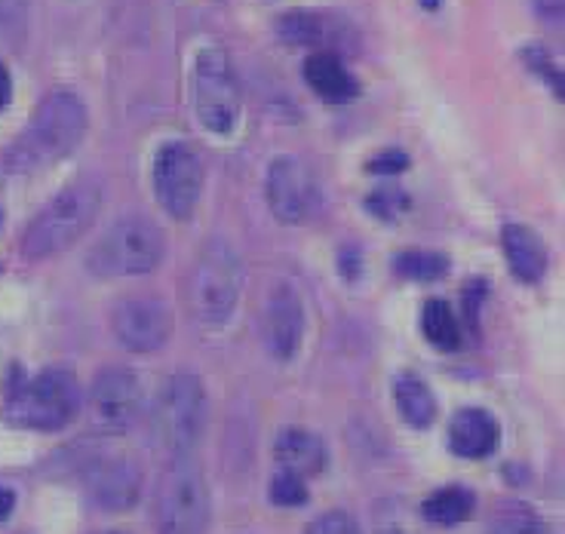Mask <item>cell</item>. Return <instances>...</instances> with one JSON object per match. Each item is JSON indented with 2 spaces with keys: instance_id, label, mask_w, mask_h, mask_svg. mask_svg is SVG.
I'll return each mask as SVG.
<instances>
[{
  "instance_id": "obj_1",
  "label": "cell",
  "mask_w": 565,
  "mask_h": 534,
  "mask_svg": "<svg viewBox=\"0 0 565 534\" xmlns=\"http://www.w3.org/2000/svg\"><path fill=\"white\" fill-rule=\"evenodd\" d=\"M89 114L81 96L71 89H56L34 108L29 127L7 148L3 154V172L25 175L58 163L68 157L86 136Z\"/></svg>"
},
{
  "instance_id": "obj_2",
  "label": "cell",
  "mask_w": 565,
  "mask_h": 534,
  "mask_svg": "<svg viewBox=\"0 0 565 534\" xmlns=\"http://www.w3.org/2000/svg\"><path fill=\"white\" fill-rule=\"evenodd\" d=\"M81 403H84L81 384L68 369H46L34 378H25L15 369V384L7 387V399H3V418L25 430L53 434L77 418Z\"/></svg>"
},
{
  "instance_id": "obj_3",
  "label": "cell",
  "mask_w": 565,
  "mask_h": 534,
  "mask_svg": "<svg viewBox=\"0 0 565 534\" xmlns=\"http://www.w3.org/2000/svg\"><path fill=\"white\" fill-rule=\"evenodd\" d=\"M102 191L93 182H74L58 191L34 218L22 237V253L31 261H46L71 249L99 218Z\"/></svg>"
},
{
  "instance_id": "obj_4",
  "label": "cell",
  "mask_w": 565,
  "mask_h": 534,
  "mask_svg": "<svg viewBox=\"0 0 565 534\" xmlns=\"http://www.w3.org/2000/svg\"><path fill=\"white\" fill-rule=\"evenodd\" d=\"M210 485L194 455H175L160 473L154 492L157 534L210 532Z\"/></svg>"
},
{
  "instance_id": "obj_5",
  "label": "cell",
  "mask_w": 565,
  "mask_h": 534,
  "mask_svg": "<svg viewBox=\"0 0 565 534\" xmlns=\"http://www.w3.org/2000/svg\"><path fill=\"white\" fill-rule=\"evenodd\" d=\"M163 253H167V243H163V234L151 218L124 215L89 249L86 265L102 280L145 277L163 261Z\"/></svg>"
},
{
  "instance_id": "obj_6",
  "label": "cell",
  "mask_w": 565,
  "mask_h": 534,
  "mask_svg": "<svg viewBox=\"0 0 565 534\" xmlns=\"http://www.w3.org/2000/svg\"><path fill=\"white\" fill-rule=\"evenodd\" d=\"M206 391L203 381L191 372H175L160 387L151 412V427L160 449L170 458L194 455L206 430Z\"/></svg>"
},
{
  "instance_id": "obj_7",
  "label": "cell",
  "mask_w": 565,
  "mask_h": 534,
  "mask_svg": "<svg viewBox=\"0 0 565 534\" xmlns=\"http://www.w3.org/2000/svg\"><path fill=\"white\" fill-rule=\"evenodd\" d=\"M243 261L225 239H210L198 255L188 282V301L203 325H222L241 301Z\"/></svg>"
},
{
  "instance_id": "obj_8",
  "label": "cell",
  "mask_w": 565,
  "mask_h": 534,
  "mask_svg": "<svg viewBox=\"0 0 565 534\" xmlns=\"http://www.w3.org/2000/svg\"><path fill=\"white\" fill-rule=\"evenodd\" d=\"M194 108L206 132L231 136L241 124V86L222 46H203L194 62Z\"/></svg>"
},
{
  "instance_id": "obj_9",
  "label": "cell",
  "mask_w": 565,
  "mask_h": 534,
  "mask_svg": "<svg viewBox=\"0 0 565 534\" xmlns=\"http://www.w3.org/2000/svg\"><path fill=\"white\" fill-rule=\"evenodd\" d=\"M154 194L163 212L184 222L198 210L203 194V160L184 141H167L154 157Z\"/></svg>"
},
{
  "instance_id": "obj_10",
  "label": "cell",
  "mask_w": 565,
  "mask_h": 534,
  "mask_svg": "<svg viewBox=\"0 0 565 534\" xmlns=\"http://www.w3.org/2000/svg\"><path fill=\"white\" fill-rule=\"evenodd\" d=\"M89 421L102 434H127L139 421L141 381L132 369L108 366L89 384Z\"/></svg>"
},
{
  "instance_id": "obj_11",
  "label": "cell",
  "mask_w": 565,
  "mask_h": 534,
  "mask_svg": "<svg viewBox=\"0 0 565 534\" xmlns=\"http://www.w3.org/2000/svg\"><path fill=\"white\" fill-rule=\"evenodd\" d=\"M111 329L129 353L160 351L172 338V310L154 296H127L114 305Z\"/></svg>"
},
{
  "instance_id": "obj_12",
  "label": "cell",
  "mask_w": 565,
  "mask_h": 534,
  "mask_svg": "<svg viewBox=\"0 0 565 534\" xmlns=\"http://www.w3.org/2000/svg\"><path fill=\"white\" fill-rule=\"evenodd\" d=\"M265 194L274 218L282 225H301L317 210V188L308 169L296 157H277L270 160L265 175Z\"/></svg>"
},
{
  "instance_id": "obj_13",
  "label": "cell",
  "mask_w": 565,
  "mask_h": 534,
  "mask_svg": "<svg viewBox=\"0 0 565 534\" xmlns=\"http://www.w3.org/2000/svg\"><path fill=\"white\" fill-rule=\"evenodd\" d=\"M262 338L274 360H292L305 338V301L289 282H277L265 305Z\"/></svg>"
},
{
  "instance_id": "obj_14",
  "label": "cell",
  "mask_w": 565,
  "mask_h": 534,
  "mask_svg": "<svg viewBox=\"0 0 565 534\" xmlns=\"http://www.w3.org/2000/svg\"><path fill=\"white\" fill-rule=\"evenodd\" d=\"M86 492L102 510H129L141 494V467L129 455H102L86 467Z\"/></svg>"
},
{
  "instance_id": "obj_15",
  "label": "cell",
  "mask_w": 565,
  "mask_h": 534,
  "mask_svg": "<svg viewBox=\"0 0 565 534\" xmlns=\"http://www.w3.org/2000/svg\"><path fill=\"white\" fill-rule=\"evenodd\" d=\"M501 442V427L494 421L492 412L477 406L461 408L449 424V449L467 461L489 458Z\"/></svg>"
},
{
  "instance_id": "obj_16",
  "label": "cell",
  "mask_w": 565,
  "mask_h": 534,
  "mask_svg": "<svg viewBox=\"0 0 565 534\" xmlns=\"http://www.w3.org/2000/svg\"><path fill=\"white\" fill-rule=\"evenodd\" d=\"M274 458L280 470L308 479L326 467V446L320 436L305 427H282L274 439Z\"/></svg>"
},
{
  "instance_id": "obj_17",
  "label": "cell",
  "mask_w": 565,
  "mask_h": 534,
  "mask_svg": "<svg viewBox=\"0 0 565 534\" xmlns=\"http://www.w3.org/2000/svg\"><path fill=\"white\" fill-rule=\"evenodd\" d=\"M501 243H504V255L513 270V277L523 282H541L544 270H547V246L537 237L532 227L525 225H508L501 231Z\"/></svg>"
},
{
  "instance_id": "obj_18",
  "label": "cell",
  "mask_w": 565,
  "mask_h": 534,
  "mask_svg": "<svg viewBox=\"0 0 565 534\" xmlns=\"http://www.w3.org/2000/svg\"><path fill=\"white\" fill-rule=\"evenodd\" d=\"M305 81H308V86L320 99L332 102V105L356 99V93H360V84L353 81L348 65L335 53H326V50L308 56V62H305Z\"/></svg>"
},
{
  "instance_id": "obj_19",
  "label": "cell",
  "mask_w": 565,
  "mask_h": 534,
  "mask_svg": "<svg viewBox=\"0 0 565 534\" xmlns=\"http://www.w3.org/2000/svg\"><path fill=\"white\" fill-rule=\"evenodd\" d=\"M394 403L399 408V418L415 430H427L437 418V396L427 387V381L412 372L394 381Z\"/></svg>"
},
{
  "instance_id": "obj_20",
  "label": "cell",
  "mask_w": 565,
  "mask_h": 534,
  "mask_svg": "<svg viewBox=\"0 0 565 534\" xmlns=\"http://www.w3.org/2000/svg\"><path fill=\"white\" fill-rule=\"evenodd\" d=\"M473 506H477V498H473L470 489H465V485H446V489H439V492H434L424 501L422 516L427 522H434V525L449 528V525L470 520Z\"/></svg>"
},
{
  "instance_id": "obj_21",
  "label": "cell",
  "mask_w": 565,
  "mask_h": 534,
  "mask_svg": "<svg viewBox=\"0 0 565 534\" xmlns=\"http://www.w3.org/2000/svg\"><path fill=\"white\" fill-rule=\"evenodd\" d=\"M486 534H551V528L541 520L535 506L523 504V501H501L489 513Z\"/></svg>"
},
{
  "instance_id": "obj_22",
  "label": "cell",
  "mask_w": 565,
  "mask_h": 534,
  "mask_svg": "<svg viewBox=\"0 0 565 534\" xmlns=\"http://www.w3.org/2000/svg\"><path fill=\"white\" fill-rule=\"evenodd\" d=\"M422 329L427 341L437 348V351L452 353L461 348V323H458V317H455V310L449 301H443V298H434V301H427L424 305V317H422Z\"/></svg>"
},
{
  "instance_id": "obj_23",
  "label": "cell",
  "mask_w": 565,
  "mask_h": 534,
  "mask_svg": "<svg viewBox=\"0 0 565 534\" xmlns=\"http://www.w3.org/2000/svg\"><path fill=\"white\" fill-rule=\"evenodd\" d=\"M396 274L406 277V280L418 282H434L446 277L449 270V258L443 253H424V249H412V253L396 255Z\"/></svg>"
},
{
  "instance_id": "obj_24",
  "label": "cell",
  "mask_w": 565,
  "mask_h": 534,
  "mask_svg": "<svg viewBox=\"0 0 565 534\" xmlns=\"http://www.w3.org/2000/svg\"><path fill=\"white\" fill-rule=\"evenodd\" d=\"M277 34L296 46H320L326 41V22L317 13H286L277 19Z\"/></svg>"
},
{
  "instance_id": "obj_25",
  "label": "cell",
  "mask_w": 565,
  "mask_h": 534,
  "mask_svg": "<svg viewBox=\"0 0 565 534\" xmlns=\"http://www.w3.org/2000/svg\"><path fill=\"white\" fill-rule=\"evenodd\" d=\"M270 504L277 506H301L308 504V482L296 473H289V470H277L274 479H270V489H268Z\"/></svg>"
},
{
  "instance_id": "obj_26",
  "label": "cell",
  "mask_w": 565,
  "mask_h": 534,
  "mask_svg": "<svg viewBox=\"0 0 565 534\" xmlns=\"http://www.w3.org/2000/svg\"><path fill=\"white\" fill-rule=\"evenodd\" d=\"M366 206L375 218L394 222V218H399L403 212L409 210V197H406L399 188H382V191H375V194L366 200Z\"/></svg>"
},
{
  "instance_id": "obj_27",
  "label": "cell",
  "mask_w": 565,
  "mask_h": 534,
  "mask_svg": "<svg viewBox=\"0 0 565 534\" xmlns=\"http://www.w3.org/2000/svg\"><path fill=\"white\" fill-rule=\"evenodd\" d=\"M305 534H363V528H360V522L353 520L351 513H344V510H329L323 516H317V520L305 528Z\"/></svg>"
},
{
  "instance_id": "obj_28",
  "label": "cell",
  "mask_w": 565,
  "mask_h": 534,
  "mask_svg": "<svg viewBox=\"0 0 565 534\" xmlns=\"http://www.w3.org/2000/svg\"><path fill=\"white\" fill-rule=\"evenodd\" d=\"M525 62H529V68L537 71L547 84H551V89L563 99V74H559V68L553 65L551 56L541 50V46H532V50H525Z\"/></svg>"
},
{
  "instance_id": "obj_29",
  "label": "cell",
  "mask_w": 565,
  "mask_h": 534,
  "mask_svg": "<svg viewBox=\"0 0 565 534\" xmlns=\"http://www.w3.org/2000/svg\"><path fill=\"white\" fill-rule=\"evenodd\" d=\"M406 169H409V157L403 151H384L369 163V172H379V175H396V172H406Z\"/></svg>"
},
{
  "instance_id": "obj_30",
  "label": "cell",
  "mask_w": 565,
  "mask_h": 534,
  "mask_svg": "<svg viewBox=\"0 0 565 534\" xmlns=\"http://www.w3.org/2000/svg\"><path fill=\"white\" fill-rule=\"evenodd\" d=\"M22 0H0V34H10L22 29Z\"/></svg>"
},
{
  "instance_id": "obj_31",
  "label": "cell",
  "mask_w": 565,
  "mask_h": 534,
  "mask_svg": "<svg viewBox=\"0 0 565 534\" xmlns=\"http://www.w3.org/2000/svg\"><path fill=\"white\" fill-rule=\"evenodd\" d=\"M537 13L547 22H563V0H535Z\"/></svg>"
},
{
  "instance_id": "obj_32",
  "label": "cell",
  "mask_w": 565,
  "mask_h": 534,
  "mask_svg": "<svg viewBox=\"0 0 565 534\" xmlns=\"http://www.w3.org/2000/svg\"><path fill=\"white\" fill-rule=\"evenodd\" d=\"M13 506H15V492L13 489H7V485H0V522L10 520Z\"/></svg>"
},
{
  "instance_id": "obj_33",
  "label": "cell",
  "mask_w": 565,
  "mask_h": 534,
  "mask_svg": "<svg viewBox=\"0 0 565 534\" xmlns=\"http://www.w3.org/2000/svg\"><path fill=\"white\" fill-rule=\"evenodd\" d=\"M10 96H13V81H10V71L0 65V111L10 105Z\"/></svg>"
},
{
  "instance_id": "obj_34",
  "label": "cell",
  "mask_w": 565,
  "mask_h": 534,
  "mask_svg": "<svg viewBox=\"0 0 565 534\" xmlns=\"http://www.w3.org/2000/svg\"><path fill=\"white\" fill-rule=\"evenodd\" d=\"M439 3H443V0H422L424 10H439Z\"/></svg>"
},
{
  "instance_id": "obj_35",
  "label": "cell",
  "mask_w": 565,
  "mask_h": 534,
  "mask_svg": "<svg viewBox=\"0 0 565 534\" xmlns=\"http://www.w3.org/2000/svg\"><path fill=\"white\" fill-rule=\"evenodd\" d=\"M0 227H3V215H0Z\"/></svg>"
}]
</instances>
